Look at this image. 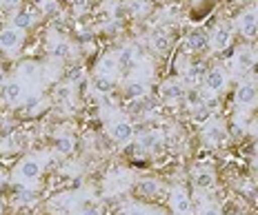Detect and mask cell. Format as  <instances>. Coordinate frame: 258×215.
<instances>
[{
    "instance_id": "33",
    "label": "cell",
    "mask_w": 258,
    "mask_h": 215,
    "mask_svg": "<svg viewBox=\"0 0 258 215\" xmlns=\"http://www.w3.org/2000/svg\"><path fill=\"white\" fill-rule=\"evenodd\" d=\"M143 9H145V5H143V0H134V3H132V12H143Z\"/></svg>"
},
{
    "instance_id": "19",
    "label": "cell",
    "mask_w": 258,
    "mask_h": 215,
    "mask_svg": "<svg viewBox=\"0 0 258 215\" xmlns=\"http://www.w3.org/2000/svg\"><path fill=\"white\" fill-rule=\"evenodd\" d=\"M34 25V18H31V14H27V12H18L14 16V27L18 31H27L29 27Z\"/></svg>"
},
{
    "instance_id": "3",
    "label": "cell",
    "mask_w": 258,
    "mask_h": 215,
    "mask_svg": "<svg viewBox=\"0 0 258 215\" xmlns=\"http://www.w3.org/2000/svg\"><path fill=\"white\" fill-rule=\"evenodd\" d=\"M203 136L209 144H223L227 140V131H225V125L220 120H207L205 129H203Z\"/></svg>"
},
{
    "instance_id": "32",
    "label": "cell",
    "mask_w": 258,
    "mask_h": 215,
    "mask_svg": "<svg viewBox=\"0 0 258 215\" xmlns=\"http://www.w3.org/2000/svg\"><path fill=\"white\" fill-rule=\"evenodd\" d=\"M80 215H100V211L96 206H85L83 211H80Z\"/></svg>"
},
{
    "instance_id": "42",
    "label": "cell",
    "mask_w": 258,
    "mask_h": 215,
    "mask_svg": "<svg viewBox=\"0 0 258 215\" xmlns=\"http://www.w3.org/2000/svg\"><path fill=\"white\" fill-rule=\"evenodd\" d=\"M256 12H258V5H256Z\"/></svg>"
},
{
    "instance_id": "38",
    "label": "cell",
    "mask_w": 258,
    "mask_h": 215,
    "mask_svg": "<svg viewBox=\"0 0 258 215\" xmlns=\"http://www.w3.org/2000/svg\"><path fill=\"white\" fill-rule=\"evenodd\" d=\"M47 3H51V0H38V5H47Z\"/></svg>"
},
{
    "instance_id": "17",
    "label": "cell",
    "mask_w": 258,
    "mask_h": 215,
    "mask_svg": "<svg viewBox=\"0 0 258 215\" xmlns=\"http://www.w3.org/2000/svg\"><path fill=\"white\" fill-rule=\"evenodd\" d=\"M158 144H160V136H158V133H143V136L138 138V147H141L143 151L158 149Z\"/></svg>"
},
{
    "instance_id": "41",
    "label": "cell",
    "mask_w": 258,
    "mask_h": 215,
    "mask_svg": "<svg viewBox=\"0 0 258 215\" xmlns=\"http://www.w3.org/2000/svg\"><path fill=\"white\" fill-rule=\"evenodd\" d=\"M0 213H3V204H0Z\"/></svg>"
},
{
    "instance_id": "20",
    "label": "cell",
    "mask_w": 258,
    "mask_h": 215,
    "mask_svg": "<svg viewBox=\"0 0 258 215\" xmlns=\"http://www.w3.org/2000/svg\"><path fill=\"white\" fill-rule=\"evenodd\" d=\"M51 56L53 58H69L72 56V45H69L67 40H58L56 45H53V49H51Z\"/></svg>"
},
{
    "instance_id": "14",
    "label": "cell",
    "mask_w": 258,
    "mask_h": 215,
    "mask_svg": "<svg viewBox=\"0 0 258 215\" xmlns=\"http://www.w3.org/2000/svg\"><path fill=\"white\" fill-rule=\"evenodd\" d=\"M194 184H196L198 189H212V186L216 184V175L207 169L196 171V175H194Z\"/></svg>"
},
{
    "instance_id": "16",
    "label": "cell",
    "mask_w": 258,
    "mask_h": 215,
    "mask_svg": "<svg viewBox=\"0 0 258 215\" xmlns=\"http://www.w3.org/2000/svg\"><path fill=\"white\" fill-rule=\"evenodd\" d=\"M91 84H94V89L98 91V93H103V95H107L111 89H114V80H111L109 76H105V73H98Z\"/></svg>"
},
{
    "instance_id": "21",
    "label": "cell",
    "mask_w": 258,
    "mask_h": 215,
    "mask_svg": "<svg viewBox=\"0 0 258 215\" xmlns=\"http://www.w3.org/2000/svg\"><path fill=\"white\" fill-rule=\"evenodd\" d=\"M138 191L143 193V195H147V197H154L156 193H158V182L156 180H141L138 182Z\"/></svg>"
},
{
    "instance_id": "37",
    "label": "cell",
    "mask_w": 258,
    "mask_h": 215,
    "mask_svg": "<svg viewBox=\"0 0 258 215\" xmlns=\"http://www.w3.org/2000/svg\"><path fill=\"white\" fill-rule=\"evenodd\" d=\"M254 175L258 177V160H256V164H254Z\"/></svg>"
},
{
    "instance_id": "8",
    "label": "cell",
    "mask_w": 258,
    "mask_h": 215,
    "mask_svg": "<svg viewBox=\"0 0 258 215\" xmlns=\"http://www.w3.org/2000/svg\"><path fill=\"white\" fill-rule=\"evenodd\" d=\"M20 42H23V36H20V31L16 29V27H5V29L0 31V47H3L5 51L18 49Z\"/></svg>"
},
{
    "instance_id": "31",
    "label": "cell",
    "mask_w": 258,
    "mask_h": 215,
    "mask_svg": "<svg viewBox=\"0 0 258 215\" xmlns=\"http://www.w3.org/2000/svg\"><path fill=\"white\" fill-rule=\"evenodd\" d=\"M127 215H147V211L141 208V206H129L127 208Z\"/></svg>"
},
{
    "instance_id": "2",
    "label": "cell",
    "mask_w": 258,
    "mask_h": 215,
    "mask_svg": "<svg viewBox=\"0 0 258 215\" xmlns=\"http://www.w3.org/2000/svg\"><path fill=\"white\" fill-rule=\"evenodd\" d=\"M185 93H187L185 84L178 82V80H167V82L160 84V98L165 102H178L185 98Z\"/></svg>"
},
{
    "instance_id": "18",
    "label": "cell",
    "mask_w": 258,
    "mask_h": 215,
    "mask_svg": "<svg viewBox=\"0 0 258 215\" xmlns=\"http://www.w3.org/2000/svg\"><path fill=\"white\" fill-rule=\"evenodd\" d=\"M74 138L72 136H58L56 138V151L60 153V155H69L74 151Z\"/></svg>"
},
{
    "instance_id": "26",
    "label": "cell",
    "mask_w": 258,
    "mask_h": 215,
    "mask_svg": "<svg viewBox=\"0 0 258 215\" xmlns=\"http://www.w3.org/2000/svg\"><path fill=\"white\" fill-rule=\"evenodd\" d=\"M185 98L187 102H189L191 106H198V104H205V100H203V95H201V91H196V89H189L185 93Z\"/></svg>"
},
{
    "instance_id": "15",
    "label": "cell",
    "mask_w": 258,
    "mask_h": 215,
    "mask_svg": "<svg viewBox=\"0 0 258 215\" xmlns=\"http://www.w3.org/2000/svg\"><path fill=\"white\" fill-rule=\"evenodd\" d=\"M187 40H189V47L194 51H205L209 47V36L205 34V31H194Z\"/></svg>"
},
{
    "instance_id": "39",
    "label": "cell",
    "mask_w": 258,
    "mask_h": 215,
    "mask_svg": "<svg viewBox=\"0 0 258 215\" xmlns=\"http://www.w3.org/2000/svg\"><path fill=\"white\" fill-rule=\"evenodd\" d=\"M85 3V0H76V5H83Z\"/></svg>"
},
{
    "instance_id": "27",
    "label": "cell",
    "mask_w": 258,
    "mask_h": 215,
    "mask_svg": "<svg viewBox=\"0 0 258 215\" xmlns=\"http://www.w3.org/2000/svg\"><path fill=\"white\" fill-rule=\"evenodd\" d=\"M20 73H23L25 78H34L36 73H38V64L36 62H23L20 64Z\"/></svg>"
},
{
    "instance_id": "5",
    "label": "cell",
    "mask_w": 258,
    "mask_h": 215,
    "mask_svg": "<svg viewBox=\"0 0 258 215\" xmlns=\"http://www.w3.org/2000/svg\"><path fill=\"white\" fill-rule=\"evenodd\" d=\"M40 173H42V162L36 160V158H27L18 166V177L25 180V182L36 180V177H40Z\"/></svg>"
},
{
    "instance_id": "7",
    "label": "cell",
    "mask_w": 258,
    "mask_h": 215,
    "mask_svg": "<svg viewBox=\"0 0 258 215\" xmlns=\"http://www.w3.org/2000/svg\"><path fill=\"white\" fill-rule=\"evenodd\" d=\"M229 42H232V34H229V29H227L225 25H218L216 29L212 31V36H209V45H212L214 51L227 49Z\"/></svg>"
},
{
    "instance_id": "10",
    "label": "cell",
    "mask_w": 258,
    "mask_h": 215,
    "mask_svg": "<svg viewBox=\"0 0 258 215\" xmlns=\"http://www.w3.org/2000/svg\"><path fill=\"white\" fill-rule=\"evenodd\" d=\"M3 98L7 102H12V104L20 102L25 98V84L20 82V80H9V82L3 87Z\"/></svg>"
},
{
    "instance_id": "40",
    "label": "cell",
    "mask_w": 258,
    "mask_h": 215,
    "mask_svg": "<svg viewBox=\"0 0 258 215\" xmlns=\"http://www.w3.org/2000/svg\"><path fill=\"white\" fill-rule=\"evenodd\" d=\"M0 82H3V73H0Z\"/></svg>"
},
{
    "instance_id": "23",
    "label": "cell",
    "mask_w": 258,
    "mask_h": 215,
    "mask_svg": "<svg viewBox=\"0 0 258 215\" xmlns=\"http://www.w3.org/2000/svg\"><path fill=\"white\" fill-rule=\"evenodd\" d=\"M152 45H154L156 51H167L169 49V36L163 34V31H158V34H154Z\"/></svg>"
},
{
    "instance_id": "12",
    "label": "cell",
    "mask_w": 258,
    "mask_h": 215,
    "mask_svg": "<svg viewBox=\"0 0 258 215\" xmlns=\"http://www.w3.org/2000/svg\"><path fill=\"white\" fill-rule=\"evenodd\" d=\"M256 62V51L249 49V47H243V49H238V53H236V69L238 71H249L251 67H254Z\"/></svg>"
},
{
    "instance_id": "4",
    "label": "cell",
    "mask_w": 258,
    "mask_h": 215,
    "mask_svg": "<svg viewBox=\"0 0 258 215\" xmlns=\"http://www.w3.org/2000/svg\"><path fill=\"white\" fill-rule=\"evenodd\" d=\"M205 87L212 91L214 95H218L220 91L227 87V73H225V69H220V67L209 69L205 76Z\"/></svg>"
},
{
    "instance_id": "22",
    "label": "cell",
    "mask_w": 258,
    "mask_h": 215,
    "mask_svg": "<svg viewBox=\"0 0 258 215\" xmlns=\"http://www.w3.org/2000/svg\"><path fill=\"white\" fill-rule=\"evenodd\" d=\"M209 116H212V109H209L207 104L191 106V118H194L196 122H203V125H205V122L209 120Z\"/></svg>"
},
{
    "instance_id": "36",
    "label": "cell",
    "mask_w": 258,
    "mask_h": 215,
    "mask_svg": "<svg viewBox=\"0 0 258 215\" xmlns=\"http://www.w3.org/2000/svg\"><path fill=\"white\" fill-rule=\"evenodd\" d=\"M147 215H165L163 211H147Z\"/></svg>"
},
{
    "instance_id": "1",
    "label": "cell",
    "mask_w": 258,
    "mask_h": 215,
    "mask_svg": "<svg viewBox=\"0 0 258 215\" xmlns=\"http://www.w3.org/2000/svg\"><path fill=\"white\" fill-rule=\"evenodd\" d=\"M171 208H174L176 215H189L191 213V197L187 195V191L182 186H174L171 189Z\"/></svg>"
},
{
    "instance_id": "34",
    "label": "cell",
    "mask_w": 258,
    "mask_h": 215,
    "mask_svg": "<svg viewBox=\"0 0 258 215\" xmlns=\"http://www.w3.org/2000/svg\"><path fill=\"white\" fill-rule=\"evenodd\" d=\"M36 104H38V98H36V95H34V98H27V100H25V106H27V109H34Z\"/></svg>"
},
{
    "instance_id": "28",
    "label": "cell",
    "mask_w": 258,
    "mask_h": 215,
    "mask_svg": "<svg viewBox=\"0 0 258 215\" xmlns=\"http://www.w3.org/2000/svg\"><path fill=\"white\" fill-rule=\"evenodd\" d=\"M198 215H223V211L216 206V204H205V206L201 208V213Z\"/></svg>"
},
{
    "instance_id": "11",
    "label": "cell",
    "mask_w": 258,
    "mask_h": 215,
    "mask_svg": "<svg viewBox=\"0 0 258 215\" xmlns=\"http://www.w3.org/2000/svg\"><path fill=\"white\" fill-rule=\"evenodd\" d=\"M109 133H111L114 140H118V142H129V140L134 138V125L127 122V120H118V122L111 125Z\"/></svg>"
},
{
    "instance_id": "35",
    "label": "cell",
    "mask_w": 258,
    "mask_h": 215,
    "mask_svg": "<svg viewBox=\"0 0 258 215\" xmlns=\"http://www.w3.org/2000/svg\"><path fill=\"white\" fill-rule=\"evenodd\" d=\"M20 0H0V5H5V7H16Z\"/></svg>"
},
{
    "instance_id": "24",
    "label": "cell",
    "mask_w": 258,
    "mask_h": 215,
    "mask_svg": "<svg viewBox=\"0 0 258 215\" xmlns=\"http://www.w3.org/2000/svg\"><path fill=\"white\" fill-rule=\"evenodd\" d=\"M134 53H136V51H134V47H122L120 53L116 56L118 58V64H120V67H127V64H132L134 58H136Z\"/></svg>"
},
{
    "instance_id": "25",
    "label": "cell",
    "mask_w": 258,
    "mask_h": 215,
    "mask_svg": "<svg viewBox=\"0 0 258 215\" xmlns=\"http://www.w3.org/2000/svg\"><path fill=\"white\" fill-rule=\"evenodd\" d=\"M116 67H120L118 64V58L116 56H107V58H103V62H100V73H109V71H114Z\"/></svg>"
},
{
    "instance_id": "6",
    "label": "cell",
    "mask_w": 258,
    "mask_h": 215,
    "mask_svg": "<svg viewBox=\"0 0 258 215\" xmlns=\"http://www.w3.org/2000/svg\"><path fill=\"white\" fill-rule=\"evenodd\" d=\"M238 25H240L243 36H247V38H256V36H258V12H256V9L245 12L238 18Z\"/></svg>"
},
{
    "instance_id": "9",
    "label": "cell",
    "mask_w": 258,
    "mask_h": 215,
    "mask_svg": "<svg viewBox=\"0 0 258 215\" xmlns=\"http://www.w3.org/2000/svg\"><path fill=\"white\" fill-rule=\"evenodd\" d=\"M256 98H258V87L254 82H243L236 89V102H238V104L249 106L256 102Z\"/></svg>"
},
{
    "instance_id": "30",
    "label": "cell",
    "mask_w": 258,
    "mask_h": 215,
    "mask_svg": "<svg viewBox=\"0 0 258 215\" xmlns=\"http://www.w3.org/2000/svg\"><path fill=\"white\" fill-rule=\"evenodd\" d=\"M69 95H72V89H69V87H60V89H58V102H67Z\"/></svg>"
},
{
    "instance_id": "29",
    "label": "cell",
    "mask_w": 258,
    "mask_h": 215,
    "mask_svg": "<svg viewBox=\"0 0 258 215\" xmlns=\"http://www.w3.org/2000/svg\"><path fill=\"white\" fill-rule=\"evenodd\" d=\"M29 200H34V191H27L23 186L20 193H18V202H29Z\"/></svg>"
},
{
    "instance_id": "13",
    "label": "cell",
    "mask_w": 258,
    "mask_h": 215,
    "mask_svg": "<svg viewBox=\"0 0 258 215\" xmlns=\"http://www.w3.org/2000/svg\"><path fill=\"white\" fill-rule=\"evenodd\" d=\"M125 95L129 100L145 98V95H147V82H145V80H138V78L129 80V82L125 84Z\"/></svg>"
}]
</instances>
